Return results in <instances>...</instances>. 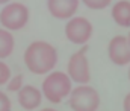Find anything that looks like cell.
<instances>
[{"instance_id": "6da1fadb", "label": "cell", "mask_w": 130, "mask_h": 111, "mask_svg": "<svg viewBox=\"0 0 130 111\" xmlns=\"http://www.w3.org/2000/svg\"><path fill=\"white\" fill-rule=\"evenodd\" d=\"M58 63L56 49L47 41H33L24 52V64L35 75H44L53 70Z\"/></svg>"}, {"instance_id": "7a4b0ae2", "label": "cell", "mask_w": 130, "mask_h": 111, "mask_svg": "<svg viewBox=\"0 0 130 111\" xmlns=\"http://www.w3.org/2000/svg\"><path fill=\"white\" fill-rule=\"evenodd\" d=\"M71 93V79L64 72H53L45 76L42 82V94L47 101L53 104L62 102L68 94Z\"/></svg>"}, {"instance_id": "3957f363", "label": "cell", "mask_w": 130, "mask_h": 111, "mask_svg": "<svg viewBox=\"0 0 130 111\" xmlns=\"http://www.w3.org/2000/svg\"><path fill=\"white\" fill-rule=\"evenodd\" d=\"M29 21V9L23 3H6L0 11V23L5 29L18 31Z\"/></svg>"}, {"instance_id": "277c9868", "label": "cell", "mask_w": 130, "mask_h": 111, "mask_svg": "<svg viewBox=\"0 0 130 111\" xmlns=\"http://www.w3.org/2000/svg\"><path fill=\"white\" fill-rule=\"evenodd\" d=\"M100 105V96L97 90L89 85H80L71 90L70 107L73 111H97Z\"/></svg>"}, {"instance_id": "5b68a950", "label": "cell", "mask_w": 130, "mask_h": 111, "mask_svg": "<svg viewBox=\"0 0 130 111\" xmlns=\"http://www.w3.org/2000/svg\"><path fill=\"white\" fill-rule=\"evenodd\" d=\"M88 47L85 46L79 52L73 53L70 61H68V78L76 81L77 84H86L91 79V72H89V63L86 58Z\"/></svg>"}, {"instance_id": "8992f818", "label": "cell", "mask_w": 130, "mask_h": 111, "mask_svg": "<svg viewBox=\"0 0 130 111\" xmlns=\"http://www.w3.org/2000/svg\"><path fill=\"white\" fill-rule=\"evenodd\" d=\"M65 35L74 44H85L92 35V24L85 17H73L65 26Z\"/></svg>"}, {"instance_id": "52a82bcc", "label": "cell", "mask_w": 130, "mask_h": 111, "mask_svg": "<svg viewBox=\"0 0 130 111\" xmlns=\"http://www.w3.org/2000/svg\"><path fill=\"white\" fill-rule=\"evenodd\" d=\"M109 59L115 66H126L130 63V46L127 43V38L123 35H117L110 40L107 47Z\"/></svg>"}, {"instance_id": "ba28073f", "label": "cell", "mask_w": 130, "mask_h": 111, "mask_svg": "<svg viewBox=\"0 0 130 111\" xmlns=\"http://www.w3.org/2000/svg\"><path fill=\"white\" fill-rule=\"evenodd\" d=\"M47 8L56 18H71L79 8V0H47Z\"/></svg>"}, {"instance_id": "9c48e42d", "label": "cell", "mask_w": 130, "mask_h": 111, "mask_svg": "<svg viewBox=\"0 0 130 111\" xmlns=\"http://www.w3.org/2000/svg\"><path fill=\"white\" fill-rule=\"evenodd\" d=\"M41 99H42L41 91L33 85H26V87H21L18 90V104L24 110L30 111L38 108L41 105Z\"/></svg>"}, {"instance_id": "30bf717a", "label": "cell", "mask_w": 130, "mask_h": 111, "mask_svg": "<svg viewBox=\"0 0 130 111\" xmlns=\"http://www.w3.org/2000/svg\"><path fill=\"white\" fill-rule=\"evenodd\" d=\"M112 18L121 28H130V2L121 0L112 8Z\"/></svg>"}, {"instance_id": "8fae6325", "label": "cell", "mask_w": 130, "mask_h": 111, "mask_svg": "<svg viewBox=\"0 0 130 111\" xmlns=\"http://www.w3.org/2000/svg\"><path fill=\"white\" fill-rule=\"evenodd\" d=\"M14 50V37L9 31L0 28V59L6 58Z\"/></svg>"}, {"instance_id": "7c38bea8", "label": "cell", "mask_w": 130, "mask_h": 111, "mask_svg": "<svg viewBox=\"0 0 130 111\" xmlns=\"http://www.w3.org/2000/svg\"><path fill=\"white\" fill-rule=\"evenodd\" d=\"M21 87H23V76L21 75H17V76L9 78V81H8V90L9 91H17Z\"/></svg>"}, {"instance_id": "4fadbf2b", "label": "cell", "mask_w": 130, "mask_h": 111, "mask_svg": "<svg viewBox=\"0 0 130 111\" xmlns=\"http://www.w3.org/2000/svg\"><path fill=\"white\" fill-rule=\"evenodd\" d=\"M88 8H91V9H103V8H106L112 0H82Z\"/></svg>"}, {"instance_id": "5bb4252c", "label": "cell", "mask_w": 130, "mask_h": 111, "mask_svg": "<svg viewBox=\"0 0 130 111\" xmlns=\"http://www.w3.org/2000/svg\"><path fill=\"white\" fill-rule=\"evenodd\" d=\"M9 78H11V70H9V67H8L3 61H0V85L6 84V82L9 81Z\"/></svg>"}, {"instance_id": "9a60e30c", "label": "cell", "mask_w": 130, "mask_h": 111, "mask_svg": "<svg viewBox=\"0 0 130 111\" xmlns=\"http://www.w3.org/2000/svg\"><path fill=\"white\" fill-rule=\"evenodd\" d=\"M0 111H11V101L3 91H0Z\"/></svg>"}, {"instance_id": "2e32d148", "label": "cell", "mask_w": 130, "mask_h": 111, "mask_svg": "<svg viewBox=\"0 0 130 111\" xmlns=\"http://www.w3.org/2000/svg\"><path fill=\"white\" fill-rule=\"evenodd\" d=\"M123 108H124V111H130V93L129 94H126V97H124Z\"/></svg>"}, {"instance_id": "e0dca14e", "label": "cell", "mask_w": 130, "mask_h": 111, "mask_svg": "<svg viewBox=\"0 0 130 111\" xmlns=\"http://www.w3.org/2000/svg\"><path fill=\"white\" fill-rule=\"evenodd\" d=\"M41 111H56V110H53V108H44V110H41Z\"/></svg>"}, {"instance_id": "ac0fdd59", "label": "cell", "mask_w": 130, "mask_h": 111, "mask_svg": "<svg viewBox=\"0 0 130 111\" xmlns=\"http://www.w3.org/2000/svg\"><path fill=\"white\" fill-rule=\"evenodd\" d=\"M9 0H0V5H5V3H8Z\"/></svg>"}, {"instance_id": "d6986e66", "label": "cell", "mask_w": 130, "mask_h": 111, "mask_svg": "<svg viewBox=\"0 0 130 111\" xmlns=\"http://www.w3.org/2000/svg\"><path fill=\"white\" fill-rule=\"evenodd\" d=\"M127 43H129V46H130V32H129V37H127Z\"/></svg>"}, {"instance_id": "ffe728a7", "label": "cell", "mask_w": 130, "mask_h": 111, "mask_svg": "<svg viewBox=\"0 0 130 111\" xmlns=\"http://www.w3.org/2000/svg\"><path fill=\"white\" fill-rule=\"evenodd\" d=\"M129 79H130V69H129Z\"/></svg>"}]
</instances>
